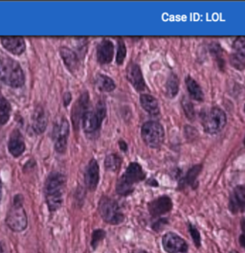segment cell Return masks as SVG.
<instances>
[{
  "instance_id": "cell-11",
  "label": "cell",
  "mask_w": 245,
  "mask_h": 253,
  "mask_svg": "<svg viewBox=\"0 0 245 253\" xmlns=\"http://www.w3.org/2000/svg\"><path fill=\"white\" fill-rule=\"evenodd\" d=\"M126 78L137 91L144 92L147 89L146 82L143 77L141 68L137 63H130L127 65Z\"/></svg>"
},
{
  "instance_id": "cell-2",
  "label": "cell",
  "mask_w": 245,
  "mask_h": 253,
  "mask_svg": "<svg viewBox=\"0 0 245 253\" xmlns=\"http://www.w3.org/2000/svg\"><path fill=\"white\" fill-rule=\"evenodd\" d=\"M0 78L12 87H20L25 82L24 73L19 63L8 57L0 59Z\"/></svg>"
},
{
  "instance_id": "cell-41",
  "label": "cell",
  "mask_w": 245,
  "mask_h": 253,
  "mask_svg": "<svg viewBox=\"0 0 245 253\" xmlns=\"http://www.w3.org/2000/svg\"><path fill=\"white\" fill-rule=\"evenodd\" d=\"M138 253H148L147 252H144V251H142V252H139Z\"/></svg>"
},
{
  "instance_id": "cell-26",
  "label": "cell",
  "mask_w": 245,
  "mask_h": 253,
  "mask_svg": "<svg viewBox=\"0 0 245 253\" xmlns=\"http://www.w3.org/2000/svg\"><path fill=\"white\" fill-rule=\"evenodd\" d=\"M178 91H179V79L176 74L170 73L166 84L167 95L169 98H173L177 95Z\"/></svg>"
},
{
  "instance_id": "cell-24",
  "label": "cell",
  "mask_w": 245,
  "mask_h": 253,
  "mask_svg": "<svg viewBox=\"0 0 245 253\" xmlns=\"http://www.w3.org/2000/svg\"><path fill=\"white\" fill-rule=\"evenodd\" d=\"M186 85H187L188 92L192 99H194L198 102H203L204 93H203L201 86L199 85V83L196 80L192 78L191 76H187Z\"/></svg>"
},
{
  "instance_id": "cell-1",
  "label": "cell",
  "mask_w": 245,
  "mask_h": 253,
  "mask_svg": "<svg viewBox=\"0 0 245 253\" xmlns=\"http://www.w3.org/2000/svg\"><path fill=\"white\" fill-rule=\"evenodd\" d=\"M66 185V177L61 173L54 172L48 175L45 181L46 203L51 212L61 208L63 203V194Z\"/></svg>"
},
{
  "instance_id": "cell-19",
  "label": "cell",
  "mask_w": 245,
  "mask_h": 253,
  "mask_svg": "<svg viewBox=\"0 0 245 253\" xmlns=\"http://www.w3.org/2000/svg\"><path fill=\"white\" fill-rule=\"evenodd\" d=\"M1 43L9 52L14 55H21L25 49V42L23 38L19 37H5L1 38Z\"/></svg>"
},
{
  "instance_id": "cell-7",
  "label": "cell",
  "mask_w": 245,
  "mask_h": 253,
  "mask_svg": "<svg viewBox=\"0 0 245 253\" xmlns=\"http://www.w3.org/2000/svg\"><path fill=\"white\" fill-rule=\"evenodd\" d=\"M107 109L103 101H99L94 111H86L82 118V125L86 133H94L100 129L101 125L106 118Z\"/></svg>"
},
{
  "instance_id": "cell-4",
  "label": "cell",
  "mask_w": 245,
  "mask_h": 253,
  "mask_svg": "<svg viewBox=\"0 0 245 253\" xmlns=\"http://www.w3.org/2000/svg\"><path fill=\"white\" fill-rule=\"evenodd\" d=\"M141 136L148 147L158 149L165 139L164 127L155 121L146 122L141 128Z\"/></svg>"
},
{
  "instance_id": "cell-40",
  "label": "cell",
  "mask_w": 245,
  "mask_h": 253,
  "mask_svg": "<svg viewBox=\"0 0 245 253\" xmlns=\"http://www.w3.org/2000/svg\"><path fill=\"white\" fill-rule=\"evenodd\" d=\"M1 196H2V184H1V180H0V201H1Z\"/></svg>"
},
{
  "instance_id": "cell-32",
  "label": "cell",
  "mask_w": 245,
  "mask_h": 253,
  "mask_svg": "<svg viewBox=\"0 0 245 253\" xmlns=\"http://www.w3.org/2000/svg\"><path fill=\"white\" fill-rule=\"evenodd\" d=\"M126 56V47L123 42V41L120 40L118 42V49H117V54H116V63L119 65H121L123 63L124 59Z\"/></svg>"
},
{
  "instance_id": "cell-8",
  "label": "cell",
  "mask_w": 245,
  "mask_h": 253,
  "mask_svg": "<svg viewBox=\"0 0 245 253\" xmlns=\"http://www.w3.org/2000/svg\"><path fill=\"white\" fill-rule=\"evenodd\" d=\"M69 136V123L67 119L61 118L55 123L53 127V140L55 145V150L60 153L64 154L67 150V142Z\"/></svg>"
},
{
  "instance_id": "cell-17",
  "label": "cell",
  "mask_w": 245,
  "mask_h": 253,
  "mask_svg": "<svg viewBox=\"0 0 245 253\" xmlns=\"http://www.w3.org/2000/svg\"><path fill=\"white\" fill-rule=\"evenodd\" d=\"M100 180V170L98 162L95 159H91L85 169L84 181L85 185L90 191H94L98 187Z\"/></svg>"
},
{
  "instance_id": "cell-30",
  "label": "cell",
  "mask_w": 245,
  "mask_h": 253,
  "mask_svg": "<svg viewBox=\"0 0 245 253\" xmlns=\"http://www.w3.org/2000/svg\"><path fill=\"white\" fill-rule=\"evenodd\" d=\"M106 231L104 229H95L92 233L91 248L93 250H96L98 245L106 238Z\"/></svg>"
},
{
  "instance_id": "cell-34",
  "label": "cell",
  "mask_w": 245,
  "mask_h": 253,
  "mask_svg": "<svg viewBox=\"0 0 245 253\" xmlns=\"http://www.w3.org/2000/svg\"><path fill=\"white\" fill-rule=\"evenodd\" d=\"M168 224V220L166 218H161L159 219L156 222H154L153 225V228L155 231H159L161 229H163V227Z\"/></svg>"
},
{
  "instance_id": "cell-38",
  "label": "cell",
  "mask_w": 245,
  "mask_h": 253,
  "mask_svg": "<svg viewBox=\"0 0 245 253\" xmlns=\"http://www.w3.org/2000/svg\"><path fill=\"white\" fill-rule=\"evenodd\" d=\"M241 245H242V247H245V235L243 234L242 236H241Z\"/></svg>"
},
{
  "instance_id": "cell-25",
  "label": "cell",
  "mask_w": 245,
  "mask_h": 253,
  "mask_svg": "<svg viewBox=\"0 0 245 253\" xmlns=\"http://www.w3.org/2000/svg\"><path fill=\"white\" fill-rule=\"evenodd\" d=\"M95 84L99 91L102 92H111L115 89V82L104 74H98L95 79Z\"/></svg>"
},
{
  "instance_id": "cell-33",
  "label": "cell",
  "mask_w": 245,
  "mask_h": 253,
  "mask_svg": "<svg viewBox=\"0 0 245 253\" xmlns=\"http://www.w3.org/2000/svg\"><path fill=\"white\" fill-rule=\"evenodd\" d=\"M189 231H190V234L193 238L197 248H199L200 245H201V238H200V233H199L198 228L194 224L189 223Z\"/></svg>"
},
{
  "instance_id": "cell-10",
  "label": "cell",
  "mask_w": 245,
  "mask_h": 253,
  "mask_svg": "<svg viewBox=\"0 0 245 253\" xmlns=\"http://www.w3.org/2000/svg\"><path fill=\"white\" fill-rule=\"evenodd\" d=\"M231 64L240 71L245 68V41L244 37L237 38L233 42V53L230 57Z\"/></svg>"
},
{
  "instance_id": "cell-14",
  "label": "cell",
  "mask_w": 245,
  "mask_h": 253,
  "mask_svg": "<svg viewBox=\"0 0 245 253\" xmlns=\"http://www.w3.org/2000/svg\"><path fill=\"white\" fill-rule=\"evenodd\" d=\"M245 207V188L239 185L233 190L229 199V210L233 214L244 212Z\"/></svg>"
},
{
  "instance_id": "cell-20",
  "label": "cell",
  "mask_w": 245,
  "mask_h": 253,
  "mask_svg": "<svg viewBox=\"0 0 245 253\" xmlns=\"http://www.w3.org/2000/svg\"><path fill=\"white\" fill-rule=\"evenodd\" d=\"M8 149H9V152L11 153V155L14 156L15 158L20 157L24 153L25 142H24L23 136L19 130L15 129L12 132V134L10 136L9 144H8Z\"/></svg>"
},
{
  "instance_id": "cell-29",
  "label": "cell",
  "mask_w": 245,
  "mask_h": 253,
  "mask_svg": "<svg viewBox=\"0 0 245 253\" xmlns=\"http://www.w3.org/2000/svg\"><path fill=\"white\" fill-rule=\"evenodd\" d=\"M11 105L3 97H0V125H5L10 119Z\"/></svg>"
},
{
  "instance_id": "cell-23",
  "label": "cell",
  "mask_w": 245,
  "mask_h": 253,
  "mask_svg": "<svg viewBox=\"0 0 245 253\" xmlns=\"http://www.w3.org/2000/svg\"><path fill=\"white\" fill-rule=\"evenodd\" d=\"M140 103L144 111H147L151 115H158L159 114V106L156 98L147 93L140 96Z\"/></svg>"
},
{
  "instance_id": "cell-36",
  "label": "cell",
  "mask_w": 245,
  "mask_h": 253,
  "mask_svg": "<svg viewBox=\"0 0 245 253\" xmlns=\"http://www.w3.org/2000/svg\"><path fill=\"white\" fill-rule=\"evenodd\" d=\"M71 99H72V95L70 92H66L65 94H64V97H63V103H64V106L65 107H67L68 105H69V103L71 102Z\"/></svg>"
},
{
  "instance_id": "cell-12",
  "label": "cell",
  "mask_w": 245,
  "mask_h": 253,
  "mask_svg": "<svg viewBox=\"0 0 245 253\" xmlns=\"http://www.w3.org/2000/svg\"><path fill=\"white\" fill-rule=\"evenodd\" d=\"M172 202L170 198L168 196H162L155 200L152 201L148 208L149 212L153 217H162L165 214H168V212L172 209Z\"/></svg>"
},
{
  "instance_id": "cell-13",
  "label": "cell",
  "mask_w": 245,
  "mask_h": 253,
  "mask_svg": "<svg viewBox=\"0 0 245 253\" xmlns=\"http://www.w3.org/2000/svg\"><path fill=\"white\" fill-rule=\"evenodd\" d=\"M89 108V94L87 91L83 92L82 94L80 96L79 100L77 101L76 104L73 107L72 110V123L74 128L78 130L80 123L82 121V118L83 116V114L88 111Z\"/></svg>"
},
{
  "instance_id": "cell-9",
  "label": "cell",
  "mask_w": 245,
  "mask_h": 253,
  "mask_svg": "<svg viewBox=\"0 0 245 253\" xmlns=\"http://www.w3.org/2000/svg\"><path fill=\"white\" fill-rule=\"evenodd\" d=\"M162 245L167 253H187L189 250L187 242L173 232H168L163 236Z\"/></svg>"
},
{
  "instance_id": "cell-15",
  "label": "cell",
  "mask_w": 245,
  "mask_h": 253,
  "mask_svg": "<svg viewBox=\"0 0 245 253\" xmlns=\"http://www.w3.org/2000/svg\"><path fill=\"white\" fill-rule=\"evenodd\" d=\"M122 179H124L127 183H129L130 185L135 187V184L138 182H141L142 180H144L146 178V173L144 172L142 166L140 164H138L136 162H131L124 174H122Z\"/></svg>"
},
{
  "instance_id": "cell-16",
  "label": "cell",
  "mask_w": 245,
  "mask_h": 253,
  "mask_svg": "<svg viewBox=\"0 0 245 253\" xmlns=\"http://www.w3.org/2000/svg\"><path fill=\"white\" fill-rule=\"evenodd\" d=\"M114 58V44L109 40H103L97 46V61L101 64H108Z\"/></svg>"
},
{
  "instance_id": "cell-27",
  "label": "cell",
  "mask_w": 245,
  "mask_h": 253,
  "mask_svg": "<svg viewBox=\"0 0 245 253\" xmlns=\"http://www.w3.org/2000/svg\"><path fill=\"white\" fill-rule=\"evenodd\" d=\"M210 52L214 58V61L217 63L218 68L220 70H224L225 68V60L223 58V51L220 47V45L216 42H213L210 45Z\"/></svg>"
},
{
  "instance_id": "cell-18",
  "label": "cell",
  "mask_w": 245,
  "mask_h": 253,
  "mask_svg": "<svg viewBox=\"0 0 245 253\" xmlns=\"http://www.w3.org/2000/svg\"><path fill=\"white\" fill-rule=\"evenodd\" d=\"M60 55L68 71H70L72 74H77L80 69L81 63L76 53L70 48L64 46L60 49Z\"/></svg>"
},
{
  "instance_id": "cell-28",
  "label": "cell",
  "mask_w": 245,
  "mask_h": 253,
  "mask_svg": "<svg viewBox=\"0 0 245 253\" xmlns=\"http://www.w3.org/2000/svg\"><path fill=\"white\" fill-rule=\"evenodd\" d=\"M122 165V158L116 154H110L105 159V167L109 172H117Z\"/></svg>"
},
{
  "instance_id": "cell-31",
  "label": "cell",
  "mask_w": 245,
  "mask_h": 253,
  "mask_svg": "<svg viewBox=\"0 0 245 253\" xmlns=\"http://www.w3.org/2000/svg\"><path fill=\"white\" fill-rule=\"evenodd\" d=\"M182 107H183V111L185 114H186V117L189 120H194L195 117H196V111H195L194 105L190 101H188L187 99H184L183 98Z\"/></svg>"
},
{
  "instance_id": "cell-39",
  "label": "cell",
  "mask_w": 245,
  "mask_h": 253,
  "mask_svg": "<svg viewBox=\"0 0 245 253\" xmlns=\"http://www.w3.org/2000/svg\"><path fill=\"white\" fill-rule=\"evenodd\" d=\"M0 253H5V252H4V247L2 246V244H0Z\"/></svg>"
},
{
  "instance_id": "cell-3",
  "label": "cell",
  "mask_w": 245,
  "mask_h": 253,
  "mask_svg": "<svg viewBox=\"0 0 245 253\" xmlns=\"http://www.w3.org/2000/svg\"><path fill=\"white\" fill-rule=\"evenodd\" d=\"M6 222L7 225L15 232H21L27 227L28 220L23 208V198L21 195L15 196L14 204L8 212Z\"/></svg>"
},
{
  "instance_id": "cell-37",
  "label": "cell",
  "mask_w": 245,
  "mask_h": 253,
  "mask_svg": "<svg viewBox=\"0 0 245 253\" xmlns=\"http://www.w3.org/2000/svg\"><path fill=\"white\" fill-rule=\"evenodd\" d=\"M119 146H120V149L122 150V152H126L127 151V144L124 142L123 140H120L119 141Z\"/></svg>"
},
{
  "instance_id": "cell-22",
  "label": "cell",
  "mask_w": 245,
  "mask_h": 253,
  "mask_svg": "<svg viewBox=\"0 0 245 253\" xmlns=\"http://www.w3.org/2000/svg\"><path fill=\"white\" fill-rule=\"evenodd\" d=\"M202 164H198L192 167L187 174L184 175L183 177L179 181V188L184 189L187 186H191L194 189L198 187V176H199L201 171H202Z\"/></svg>"
},
{
  "instance_id": "cell-21",
  "label": "cell",
  "mask_w": 245,
  "mask_h": 253,
  "mask_svg": "<svg viewBox=\"0 0 245 253\" xmlns=\"http://www.w3.org/2000/svg\"><path fill=\"white\" fill-rule=\"evenodd\" d=\"M47 126V116L45 111L41 106L36 108L32 117V127L37 134L44 132Z\"/></svg>"
},
{
  "instance_id": "cell-5",
  "label": "cell",
  "mask_w": 245,
  "mask_h": 253,
  "mask_svg": "<svg viewBox=\"0 0 245 253\" xmlns=\"http://www.w3.org/2000/svg\"><path fill=\"white\" fill-rule=\"evenodd\" d=\"M227 123L226 113L217 107H213L202 116V126L210 134H215L222 130Z\"/></svg>"
},
{
  "instance_id": "cell-35",
  "label": "cell",
  "mask_w": 245,
  "mask_h": 253,
  "mask_svg": "<svg viewBox=\"0 0 245 253\" xmlns=\"http://www.w3.org/2000/svg\"><path fill=\"white\" fill-rule=\"evenodd\" d=\"M185 131H186V132H190L191 135L189 136V138H196V137L198 136V130H197V128L194 127V126H185Z\"/></svg>"
},
{
  "instance_id": "cell-6",
  "label": "cell",
  "mask_w": 245,
  "mask_h": 253,
  "mask_svg": "<svg viewBox=\"0 0 245 253\" xmlns=\"http://www.w3.org/2000/svg\"><path fill=\"white\" fill-rule=\"evenodd\" d=\"M98 210L103 220L109 224H120L124 219L118 203L110 198L103 197L99 202Z\"/></svg>"
}]
</instances>
